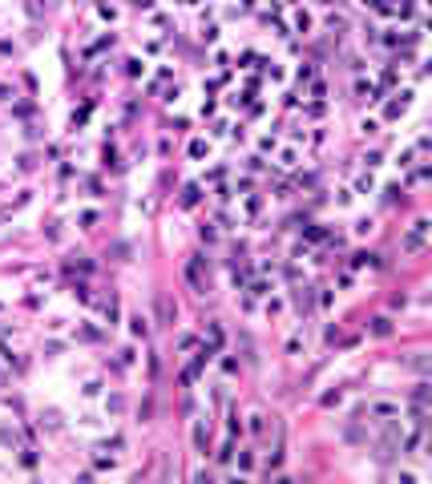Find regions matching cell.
<instances>
[{"instance_id":"obj_1","label":"cell","mask_w":432,"mask_h":484,"mask_svg":"<svg viewBox=\"0 0 432 484\" xmlns=\"http://www.w3.org/2000/svg\"><path fill=\"white\" fill-rule=\"evenodd\" d=\"M428 230H432V226L420 218V222L404 234V250H408V254H420V250H424V242H428Z\"/></svg>"},{"instance_id":"obj_2","label":"cell","mask_w":432,"mask_h":484,"mask_svg":"<svg viewBox=\"0 0 432 484\" xmlns=\"http://www.w3.org/2000/svg\"><path fill=\"white\" fill-rule=\"evenodd\" d=\"M368 416H372L376 424H388V420H396V416H400V408H396V404H388V400H380V404H368Z\"/></svg>"},{"instance_id":"obj_3","label":"cell","mask_w":432,"mask_h":484,"mask_svg":"<svg viewBox=\"0 0 432 484\" xmlns=\"http://www.w3.org/2000/svg\"><path fill=\"white\" fill-rule=\"evenodd\" d=\"M194 444H198L202 452L210 448V424H198V428H194Z\"/></svg>"},{"instance_id":"obj_4","label":"cell","mask_w":432,"mask_h":484,"mask_svg":"<svg viewBox=\"0 0 432 484\" xmlns=\"http://www.w3.org/2000/svg\"><path fill=\"white\" fill-rule=\"evenodd\" d=\"M182 202H186V206H194V202H198V186H186V194H182Z\"/></svg>"},{"instance_id":"obj_5","label":"cell","mask_w":432,"mask_h":484,"mask_svg":"<svg viewBox=\"0 0 432 484\" xmlns=\"http://www.w3.org/2000/svg\"><path fill=\"white\" fill-rule=\"evenodd\" d=\"M129 323H133V335H146V331H150V327H146V319H142V315H133V319H129Z\"/></svg>"}]
</instances>
